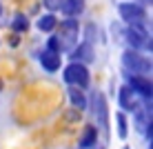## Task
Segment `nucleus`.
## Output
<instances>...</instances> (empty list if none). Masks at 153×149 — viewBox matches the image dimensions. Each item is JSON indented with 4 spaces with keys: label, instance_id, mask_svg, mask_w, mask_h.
<instances>
[{
    "label": "nucleus",
    "instance_id": "a211bd4d",
    "mask_svg": "<svg viewBox=\"0 0 153 149\" xmlns=\"http://www.w3.org/2000/svg\"><path fill=\"white\" fill-rule=\"evenodd\" d=\"M0 11H2V7H0Z\"/></svg>",
    "mask_w": 153,
    "mask_h": 149
},
{
    "label": "nucleus",
    "instance_id": "423d86ee",
    "mask_svg": "<svg viewBox=\"0 0 153 149\" xmlns=\"http://www.w3.org/2000/svg\"><path fill=\"white\" fill-rule=\"evenodd\" d=\"M129 89L133 94H140L142 98H149L151 100V80L146 76H129Z\"/></svg>",
    "mask_w": 153,
    "mask_h": 149
},
{
    "label": "nucleus",
    "instance_id": "7ed1b4c3",
    "mask_svg": "<svg viewBox=\"0 0 153 149\" xmlns=\"http://www.w3.org/2000/svg\"><path fill=\"white\" fill-rule=\"evenodd\" d=\"M65 82L73 85V87H87L89 85V69L82 65V62H71L69 67L65 69Z\"/></svg>",
    "mask_w": 153,
    "mask_h": 149
},
{
    "label": "nucleus",
    "instance_id": "9b49d317",
    "mask_svg": "<svg viewBox=\"0 0 153 149\" xmlns=\"http://www.w3.org/2000/svg\"><path fill=\"white\" fill-rule=\"evenodd\" d=\"M62 11L67 16H78L84 11V0H65L62 2Z\"/></svg>",
    "mask_w": 153,
    "mask_h": 149
},
{
    "label": "nucleus",
    "instance_id": "ddd939ff",
    "mask_svg": "<svg viewBox=\"0 0 153 149\" xmlns=\"http://www.w3.org/2000/svg\"><path fill=\"white\" fill-rule=\"evenodd\" d=\"M69 100H71L73 107H78V109L87 107V98H84V94L80 91V89H71V91H69Z\"/></svg>",
    "mask_w": 153,
    "mask_h": 149
},
{
    "label": "nucleus",
    "instance_id": "f3484780",
    "mask_svg": "<svg viewBox=\"0 0 153 149\" xmlns=\"http://www.w3.org/2000/svg\"><path fill=\"white\" fill-rule=\"evenodd\" d=\"M47 2V7L49 9H56V7H60V2H58V0H45Z\"/></svg>",
    "mask_w": 153,
    "mask_h": 149
},
{
    "label": "nucleus",
    "instance_id": "20e7f679",
    "mask_svg": "<svg viewBox=\"0 0 153 149\" xmlns=\"http://www.w3.org/2000/svg\"><path fill=\"white\" fill-rule=\"evenodd\" d=\"M118 11H120V16H122V20L126 25H131V27H142L144 20H146V13H144V9H142L140 4L122 2L118 7Z\"/></svg>",
    "mask_w": 153,
    "mask_h": 149
},
{
    "label": "nucleus",
    "instance_id": "9d476101",
    "mask_svg": "<svg viewBox=\"0 0 153 149\" xmlns=\"http://www.w3.org/2000/svg\"><path fill=\"white\" fill-rule=\"evenodd\" d=\"M96 140H98V129L93 125H87L84 131H82V136H80V147L91 149V147H96Z\"/></svg>",
    "mask_w": 153,
    "mask_h": 149
},
{
    "label": "nucleus",
    "instance_id": "4468645a",
    "mask_svg": "<svg viewBox=\"0 0 153 149\" xmlns=\"http://www.w3.org/2000/svg\"><path fill=\"white\" fill-rule=\"evenodd\" d=\"M56 25H58V20H56L51 13H49V16H42V18L38 20V29H40V31H53Z\"/></svg>",
    "mask_w": 153,
    "mask_h": 149
},
{
    "label": "nucleus",
    "instance_id": "2eb2a0df",
    "mask_svg": "<svg viewBox=\"0 0 153 149\" xmlns=\"http://www.w3.org/2000/svg\"><path fill=\"white\" fill-rule=\"evenodd\" d=\"M115 120H118V136H120V138H126V134H129V127H126L124 114H115Z\"/></svg>",
    "mask_w": 153,
    "mask_h": 149
},
{
    "label": "nucleus",
    "instance_id": "f8f14e48",
    "mask_svg": "<svg viewBox=\"0 0 153 149\" xmlns=\"http://www.w3.org/2000/svg\"><path fill=\"white\" fill-rule=\"evenodd\" d=\"M120 105L124 109H135V98H133V91L129 87H122L120 89Z\"/></svg>",
    "mask_w": 153,
    "mask_h": 149
},
{
    "label": "nucleus",
    "instance_id": "f03ea898",
    "mask_svg": "<svg viewBox=\"0 0 153 149\" xmlns=\"http://www.w3.org/2000/svg\"><path fill=\"white\" fill-rule=\"evenodd\" d=\"M78 34H80V27H78L76 20H65V22H60V34H58V47L62 49H71L73 45L78 42Z\"/></svg>",
    "mask_w": 153,
    "mask_h": 149
},
{
    "label": "nucleus",
    "instance_id": "f257e3e1",
    "mask_svg": "<svg viewBox=\"0 0 153 149\" xmlns=\"http://www.w3.org/2000/svg\"><path fill=\"white\" fill-rule=\"evenodd\" d=\"M122 62H124V67L129 69V71H133V73H138V76H149L151 73V60L149 58H144V56H140L138 51H124L122 54Z\"/></svg>",
    "mask_w": 153,
    "mask_h": 149
},
{
    "label": "nucleus",
    "instance_id": "6e6552de",
    "mask_svg": "<svg viewBox=\"0 0 153 149\" xmlns=\"http://www.w3.org/2000/svg\"><path fill=\"white\" fill-rule=\"evenodd\" d=\"M40 62L47 71H58L60 69V51H53V49H45L40 56Z\"/></svg>",
    "mask_w": 153,
    "mask_h": 149
},
{
    "label": "nucleus",
    "instance_id": "1a4fd4ad",
    "mask_svg": "<svg viewBox=\"0 0 153 149\" xmlns=\"http://www.w3.org/2000/svg\"><path fill=\"white\" fill-rule=\"evenodd\" d=\"M71 58H73V62H91V60H93V49H91V45H89V42H82L78 49H73Z\"/></svg>",
    "mask_w": 153,
    "mask_h": 149
},
{
    "label": "nucleus",
    "instance_id": "39448f33",
    "mask_svg": "<svg viewBox=\"0 0 153 149\" xmlns=\"http://www.w3.org/2000/svg\"><path fill=\"white\" fill-rule=\"evenodd\" d=\"M126 40H129V45L133 47V49H149L151 51V38L146 36V31L142 27H131L126 29Z\"/></svg>",
    "mask_w": 153,
    "mask_h": 149
},
{
    "label": "nucleus",
    "instance_id": "dca6fc26",
    "mask_svg": "<svg viewBox=\"0 0 153 149\" xmlns=\"http://www.w3.org/2000/svg\"><path fill=\"white\" fill-rule=\"evenodd\" d=\"M27 27H29V22H27V18H25L22 13L13 18V29L16 31H27Z\"/></svg>",
    "mask_w": 153,
    "mask_h": 149
},
{
    "label": "nucleus",
    "instance_id": "0eeeda50",
    "mask_svg": "<svg viewBox=\"0 0 153 149\" xmlns=\"http://www.w3.org/2000/svg\"><path fill=\"white\" fill-rule=\"evenodd\" d=\"M93 114L100 118L102 129H109V107H107V100H104V96L100 91L93 94Z\"/></svg>",
    "mask_w": 153,
    "mask_h": 149
}]
</instances>
